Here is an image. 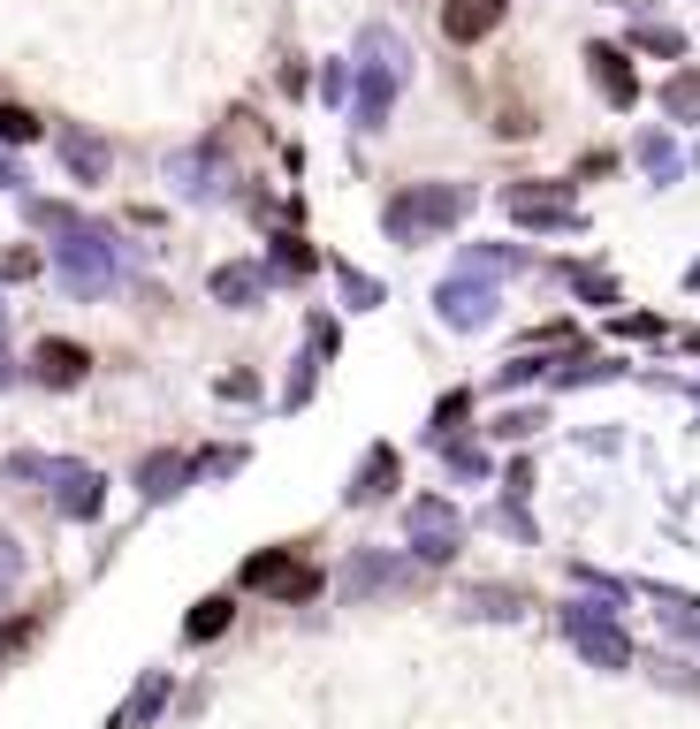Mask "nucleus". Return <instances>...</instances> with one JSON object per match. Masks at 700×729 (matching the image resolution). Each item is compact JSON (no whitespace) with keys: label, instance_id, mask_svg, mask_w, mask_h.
I'll return each instance as SVG.
<instances>
[{"label":"nucleus","instance_id":"nucleus-1","mask_svg":"<svg viewBox=\"0 0 700 729\" xmlns=\"http://www.w3.org/2000/svg\"><path fill=\"white\" fill-rule=\"evenodd\" d=\"M358 99H350V115H358V130H381L388 122V107H396V92H404V46H396V31H365L358 38Z\"/></svg>","mask_w":700,"mask_h":729},{"label":"nucleus","instance_id":"nucleus-2","mask_svg":"<svg viewBox=\"0 0 700 729\" xmlns=\"http://www.w3.org/2000/svg\"><path fill=\"white\" fill-rule=\"evenodd\" d=\"M465 205H472V190H465V183H427V190H404V198H388V236H396V244L442 236V228H457V221H465Z\"/></svg>","mask_w":700,"mask_h":729},{"label":"nucleus","instance_id":"nucleus-3","mask_svg":"<svg viewBox=\"0 0 700 729\" xmlns=\"http://www.w3.org/2000/svg\"><path fill=\"white\" fill-rule=\"evenodd\" d=\"M411 548H419L427 563H457V548H465V517H457L442 494H419V502H411Z\"/></svg>","mask_w":700,"mask_h":729},{"label":"nucleus","instance_id":"nucleus-4","mask_svg":"<svg viewBox=\"0 0 700 729\" xmlns=\"http://www.w3.org/2000/svg\"><path fill=\"white\" fill-rule=\"evenodd\" d=\"M46 486H54V502H61V517H100V471L92 463H46Z\"/></svg>","mask_w":700,"mask_h":729},{"label":"nucleus","instance_id":"nucleus-5","mask_svg":"<svg viewBox=\"0 0 700 729\" xmlns=\"http://www.w3.org/2000/svg\"><path fill=\"white\" fill-rule=\"evenodd\" d=\"M495 23H503V0H442V31L457 46H480Z\"/></svg>","mask_w":700,"mask_h":729},{"label":"nucleus","instance_id":"nucleus-6","mask_svg":"<svg viewBox=\"0 0 700 729\" xmlns=\"http://www.w3.org/2000/svg\"><path fill=\"white\" fill-rule=\"evenodd\" d=\"M511 213L518 221H540V228H579V205H571V190H511Z\"/></svg>","mask_w":700,"mask_h":729},{"label":"nucleus","instance_id":"nucleus-7","mask_svg":"<svg viewBox=\"0 0 700 729\" xmlns=\"http://www.w3.org/2000/svg\"><path fill=\"white\" fill-rule=\"evenodd\" d=\"M31 365H38V380H46V388H77V380L92 373V357H84V342H54V334L38 342V357H31Z\"/></svg>","mask_w":700,"mask_h":729},{"label":"nucleus","instance_id":"nucleus-8","mask_svg":"<svg viewBox=\"0 0 700 729\" xmlns=\"http://www.w3.org/2000/svg\"><path fill=\"white\" fill-rule=\"evenodd\" d=\"M586 61H594V84H602L609 107H632V99H640V77H632V61H625L617 46H594Z\"/></svg>","mask_w":700,"mask_h":729},{"label":"nucleus","instance_id":"nucleus-9","mask_svg":"<svg viewBox=\"0 0 700 729\" xmlns=\"http://www.w3.org/2000/svg\"><path fill=\"white\" fill-rule=\"evenodd\" d=\"M571 638L594 654V661H609V669H625L632 661V646H625V631H609V623H594L586 608H571Z\"/></svg>","mask_w":700,"mask_h":729},{"label":"nucleus","instance_id":"nucleus-10","mask_svg":"<svg viewBox=\"0 0 700 729\" xmlns=\"http://www.w3.org/2000/svg\"><path fill=\"white\" fill-rule=\"evenodd\" d=\"M488 311H495V290H488V282H472V274L442 290V319H450V327H480Z\"/></svg>","mask_w":700,"mask_h":729},{"label":"nucleus","instance_id":"nucleus-11","mask_svg":"<svg viewBox=\"0 0 700 729\" xmlns=\"http://www.w3.org/2000/svg\"><path fill=\"white\" fill-rule=\"evenodd\" d=\"M404 585V563H388V555H358L343 571V592L350 600H373V592H396Z\"/></svg>","mask_w":700,"mask_h":729},{"label":"nucleus","instance_id":"nucleus-12","mask_svg":"<svg viewBox=\"0 0 700 729\" xmlns=\"http://www.w3.org/2000/svg\"><path fill=\"white\" fill-rule=\"evenodd\" d=\"M183 479H190V463H183V456H168V448L138 463V494H145V502H168V494H183Z\"/></svg>","mask_w":700,"mask_h":729},{"label":"nucleus","instance_id":"nucleus-13","mask_svg":"<svg viewBox=\"0 0 700 729\" xmlns=\"http://www.w3.org/2000/svg\"><path fill=\"white\" fill-rule=\"evenodd\" d=\"M168 692H175V677H168V669H153V677H145V684L130 692V707H122V715H115L107 729H138V722H153V715L168 707Z\"/></svg>","mask_w":700,"mask_h":729},{"label":"nucleus","instance_id":"nucleus-14","mask_svg":"<svg viewBox=\"0 0 700 729\" xmlns=\"http://www.w3.org/2000/svg\"><path fill=\"white\" fill-rule=\"evenodd\" d=\"M290 578H298V555H290V548H267V555L244 563V585H252V592H282Z\"/></svg>","mask_w":700,"mask_h":729},{"label":"nucleus","instance_id":"nucleus-15","mask_svg":"<svg viewBox=\"0 0 700 729\" xmlns=\"http://www.w3.org/2000/svg\"><path fill=\"white\" fill-rule=\"evenodd\" d=\"M61 160H69L84 183H100V175H107V145H100L92 130H61Z\"/></svg>","mask_w":700,"mask_h":729},{"label":"nucleus","instance_id":"nucleus-16","mask_svg":"<svg viewBox=\"0 0 700 729\" xmlns=\"http://www.w3.org/2000/svg\"><path fill=\"white\" fill-rule=\"evenodd\" d=\"M388 486H396V448H373V456H365V479L350 486V502H381Z\"/></svg>","mask_w":700,"mask_h":729},{"label":"nucleus","instance_id":"nucleus-17","mask_svg":"<svg viewBox=\"0 0 700 729\" xmlns=\"http://www.w3.org/2000/svg\"><path fill=\"white\" fill-rule=\"evenodd\" d=\"M229 615H236V608H229V600L213 592V600H198V608H190V623H183V631H190V638L206 646V638H221V631H229Z\"/></svg>","mask_w":700,"mask_h":729},{"label":"nucleus","instance_id":"nucleus-18","mask_svg":"<svg viewBox=\"0 0 700 729\" xmlns=\"http://www.w3.org/2000/svg\"><path fill=\"white\" fill-rule=\"evenodd\" d=\"M213 296H221V304H252V296H259V274H252V267H221V274H213Z\"/></svg>","mask_w":700,"mask_h":729},{"label":"nucleus","instance_id":"nucleus-19","mask_svg":"<svg viewBox=\"0 0 700 729\" xmlns=\"http://www.w3.org/2000/svg\"><path fill=\"white\" fill-rule=\"evenodd\" d=\"M275 267H282V274H313L320 259H313V251H305L298 236H275Z\"/></svg>","mask_w":700,"mask_h":729},{"label":"nucleus","instance_id":"nucleus-20","mask_svg":"<svg viewBox=\"0 0 700 729\" xmlns=\"http://www.w3.org/2000/svg\"><path fill=\"white\" fill-rule=\"evenodd\" d=\"M38 138V115H23V107H0V145H31Z\"/></svg>","mask_w":700,"mask_h":729},{"label":"nucleus","instance_id":"nucleus-21","mask_svg":"<svg viewBox=\"0 0 700 729\" xmlns=\"http://www.w3.org/2000/svg\"><path fill=\"white\" fill-rule=\"evenodd\" d=\"M15 585H23V548H15V540L0 532V600H8Z\"/></svg>","mask_w":700,"mask_h":729},{"label":"nucleus","instance_id":"nucleus-22","mask_svg":"<svg viewBox=\"0 0 700 729\" xmlns=\"http://www.w3.org/2000/svg\"><path fill=\"white\" fill-rule=\"evenodd\" d=\"M663 107H670V115H700V77H678V84L663 92Z\"/></svg>","mask_w":700,"mask_h":729},{"label":"nucleus","instance_id":"nucleus-23","mask_svg":"<svg viewBox=\"0 0 700 729\" xmlns=\"http://www.w3.org/2000/svg\"><path fill=\"white\" fill-rule=\"evenodd\" d=\"M571 290L594 296V304H609V296H617V290H609V274H594V267H579V274H571Z\"/></svg>","mask_w":700,"mask_h":729},{"label":"nucleus","instance_id":"nucleus-24","mask_svg":"<svg viewBox=\"0 0 700 729\" xmlns=\"http://www.w3.org/2000/svg\"><path fill=\"white\" fill-rule=\"evenodd\" d=\"M31 631H38V615H15V623L0 631V654H23V646H31Z\"/></svg>","mask_w":700,"mask_h":729},{"label":"nucleus","instance_id":"nucleus-25","mask_svg":"<svg viewBox=\"0 0 700 729\" xmlns=\"http://www.w3.org/2000/svg\"><path fill=\"white\" fill-rule=\"evenodd\" d=\"M236 463H244V448H213V456H198V471H213V479L236 471Z\"/></svg>","mask_w":700,"mask_h":729},{"label":"nucleus","instance_id":"nucleus-26","mask_svg":"<svg viewBox=\"0 0 700 729\" xmlns=\"http://www.w3.org/2000/svg\"><path fill=\"white\" fill-rule=\"evenodd\" d=\"M472 608H488V615H518V608H511V592H503V585H488V592H472Z\"/></svg>","mask_w":700,"mask_h":729},{"label":"nucleus","instance_id":"nucleus-27","mask_svg":"<svg viewBox=\"0 0 700 729\" xmlns=\"http://www.w3.org/2000/svg\"><path fill=\"white\" fill-rule=\"evenodd\" d=\"M343 290H350V304H373V296H381V282H365L358 267H343Z\"/></svg>","mask_w":700,"mask_h":729},{"label":"nucleus","instance_id":"nucleus-28","mask_svg":"<svg viewBox=\"0 0 700 729\" xmlns=\"http://www.w3.org/2000/svg\"><path fill=\"white\" fill-rule=\"evenodd\" d=\"M0 274H8V282H23V274H38V259H31V251H8V259H0Z\"/></svg>","mask_w":700,"mask_h":729},{"label":"nucleus","instance_id":"nucleus-29","mask_svg":"<svg viewBox=\"0 0 700 729\" xmlns=\"http://www.w3.org/2000/svg\"><path fill=\"white\" fill-rule=\"evenodd\" d=\"M465 403H472V396H450V403H442V411H434V434H450V426H457V419H465Z\"/></svg>","mask_w":700,"mask_h":729},{"label":"nucleus","instance_id":"nucleus-30","mask_svg":"<svg viewBox=\"0 0 700 729\" xmlns=\"http://www.w3.org/2000/svg\"><path fill=\"white\" fill-rule=\"evenodd\" d=\"M8 479H46V456H8Z\"/></svg>","mask_w":700,"mask_h":729},{"label":"nucleus","instance_id":"nucleus-31","mask_svg":"<svg viewBox=\"0 0 700 729\" xmlns=\"http://www.w3.org/2000/svg\"><path fill=\"white\" fill-rule=\"evenodd\" d=\"M0 388H8V350H0Z\"/></svg>","mask_w":700,"mask_h":729}]
</instances>
